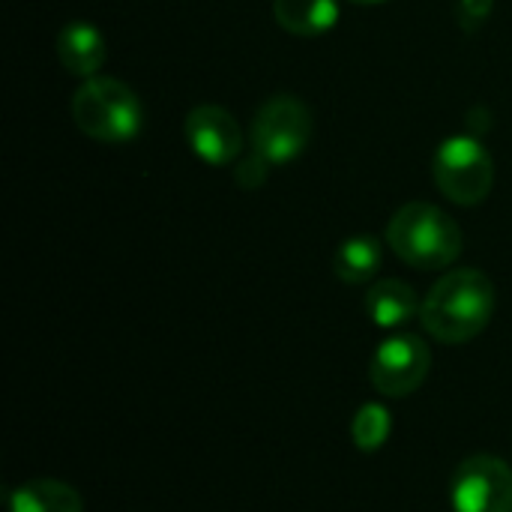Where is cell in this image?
I'll use <instances>...</instances> for the list:
<instances>
[{"instance_id":"obj_1","label":"cell","mask_w":512,"mask_h":512,"mask_svg":"<svg viewBox=\"0 0 512 512\" xmlns=\"http://www.w3.org/2000/svg\"><path fill=\"white\" fill-rule=\"evenodd\" d=\"M495 315V285L486 273L462 267L441 276L420 306L423 330L444 345L477 339Z\"/></svg>"},{"instance_id":"obj_2","label":"cell","mask_w":512,"mask_h":512,"mask_svg":"<svg viewBox=\"0 0 512 512\" xmlns=\"http://www.w3.org/2000/svg\"><path fill=\"white\" fill-rule=\"evenodd\" d=\"M387 243L417 270H444L462 255V228L441 207L414 201L393 213Z\"/></svg>"},{"instance_id":"obj_3","label":"cell","mask_w":512,"mask_h":512,"mask_svg":"<svg viewBox=\"0 0 512 512\" xmlns=\"http://www.w3.org/2000/svg\"><path fill=\"white\" fill-rule=\"evenodd\" d=\"M75 126L102 144H126L144 126V108L138 96L117 78H87L72 96Z\"/></svg>"},{"instance_id":"obj_4","label":"cell","mask_w":512,"mask_h":512,"mask_svg":"<svg viewBox=\"0 0 512 512\" xmlns=\"http://www.w3.org/2000/svg\"><path fill=\"white\" fill-rule=\"evenodd\" d=\"M432 177L450 201L462 207H474L486 201L492 192L495 162L477 138L453 135L435 150Z\"/></svg>"},{"instance_id":"obj_5","label":"cell","mask_w":512,"mask_h":512,"mask_svg":"<svg viewBox=\"0 0 512 512\" xmlns=\"http://www.w3.org/2000/svg\"><path fill=\"white\" fill-rule=\"evenodd\" d=\"M312 138V114L297 96L267 99L252 120V147L270 165H285L297 159Z\"/></svg>"},{"instance_id":"obj_6","label":"cell","mask_w":512,"mask_h":512,"mask_svg":"<svg viewBox=\"0 0 512 512\" xmlns=\"http://www.w3.org/2000/svg\"><path fill=\"white\" fill-rule=\"evenodd\" d=\"M429 369H432L429 345L414 333H393L375 348L369 363V378L381 396L405 399L423 387Z\"/></svg>"},{"instance_id":"obj_7","label":"cell","mask_w":512,"mask_h":512,"mask_svg":"<svg viewBox=\"0 0 512 512\" xmlns=\"http://www.w3.org/2000/svg\"><path fill=\"white\" fill-rule=\"evenodd\" d=\"M453 512H512V468L495 456L465 459L450 483Z\"/></svg>"},{"instance_id":"obj_8","label":"cell","mask_w":512,"mask_h":512,"mask_svg":"<svg viewBox=\"0 0 512 512\" xmlns=\"http://www.w3.org/2000/svg\"><path fill=\"white\" fill-rule=\"evenodd\" d=\"M186 141L207 165H231L243 150V129L231 111L219 105H198L186 117Z\"/></svg>"},{"instance_id":"obj_9","label":"cell","mask_w":512,"mask_h":512,"mask_svg":"<svg viewBox=\"0 0 512 512\" xmlns=\"http://www.w3.org/2000/svg\"><path fill=\"white\" fill-rule=\"evenodd\" d=\"M57 57L66 72L96 78L105 63V39L90 21H69L57 36Z\"/></svg>"},{"instance_id":"obj_10","label":"cell","mask_w":512,"mask_h":512,"mask_svg":"<svg viewBox=\"0 0 512 512\" xmlns=\"http://www.w3.org/2000/svg\"><path fill=\"white\" fill-rule=\"evenodd\" d=\"M420 300L414 288L402 279H381L366 291V315L381 330H396L420 315Z\"/></svg>"},{"instance_id":"obj_11","label":"cell","mask_w":512,"mask_h":512,"mask_svg":"<svg viewBox=\"0 0 512 512\" xmlns=\"http://www.w3.org/2000/svg\"><path fill=\"white\" fill-rule=\"evenodd\" d=\"M273 15L282 30L294 36H321L336 27V0H273Z\"/></svg>"},{"instance_id":"obj_12","label":"cell","mask_w":512,"mask_h":512,"mask_svg":"<svg viewBox=\"0 0 512 512\" xmlns=\"http://www.w3.org/2000/svg\"><path fill=\"white\" fill-rule=\"evenodd\" d=\"M12 512H84L81 495L60 480H27L9 492Z\"/></svg>"},{"instance_id":"obj_13","label":"cell","mask_w":512,"mask_h":512,"mask_svg":"<svg viewBox=\"0 0 512 512\" xmlns=\"http://www.w3.org/2000/svg\"><path fill=\"white\" fill-rule=\"evenodd\" d=\"M381 270V240L372 234H354L339 243L333 255V273L345 285H366Z\"/></svg>"},{"instance_id":"obj_14","label":"cell","mask_w":512,"mask_h":512,"mask_svg":"<svg viewBox=\"0 0 512 512\" xmlns=\"http://www.w3.org/2000/svg\"><path fill=\"white\" fill-rule=\"evenodd\" d=\"M390 429H393V420H390V411L378 402H369L363 405L357 414H354V423H351V438L357 444V450L363 453H375L387 444L390 438Z\"/></svg>"},{"instance_id":"obj_15","label":"cell","mask_w":512,"mask_h":512,"mask_svg":"<svg viewBox=\"0 0 512 512\" xmlns=\"http://www.w3.org/2000/svg\"><path fill=\"white\" fill-rule=\"evenodd\" d=\"M267 168H270V162H267L261 153H252L249 159H243V162L237 165L234 177H237V183H243L246 189H255V186H261V183L267 180Z\"/></svg>"},{"instance_id":"obj_16","label":"cell","mask_w":512,"mask_h":512,"mask_svg":"<svg viewBox=\"0 0 512 512\" xmlns=\"http://www.w3.org/2000/svg\"><path fill=\"white\" fill-rule=\"evenodd\" d=\"M492 6H495V0H459L456 3V15L465 24V30H474V27H480L489 18Z\"/></svg>"},{"instance_id":"obj_17","label":"cell","mask_w":512,"mask_h":512,"mask_svg":"<svg viewBox=\"0 0 512 512\" xmlns=\"http://www.w3.org/2000/svg\"><path fill=\"white\" fill-rule=\"evenodd\" d=\"M351 3H363V6H378V3H387V0H351Z\"/></svg>"}]
</instances>
